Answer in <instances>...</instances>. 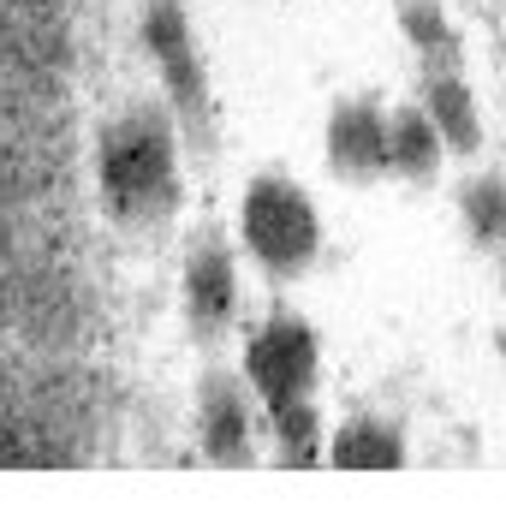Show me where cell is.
<instances>
[{
  "mask_svg": "<svg viewBox=\"0 0 506 512\" xmlns=\"http://www.w3.org/2000/svg\"><path fill=\"white\" fill-rule=\"evenodd\" d=\"M435 161H441V131L429 114H393L387 120V167L393 173L423 179V173H435Z\"/></svg>",
  "mask_w": 506,
  "mask_h": 512,
  "instance_id": "cell-9",
  "label": "cell"
},
{
  "mask_svg": "<svg viewBox=\"0 0 506 512\" xmlns=\"http://www.w3.org/2000/svg\"><path fill=\"white\" fill-rule=\"evenodd\" d=\"M405 30H411V42H417V48H429V54H441V60L453 54V30L441 24V12H435V6L411 0V6H405Z\"/></svg>",
  "mask_w": 506,
  "mask_h": 512,
  "instance_id": "cell-13",
  "label": "cell"
},
{
  "mask_svg": "<svg viewBox=\"0 0 506 512\" xmlns=\"http://www.w3.org/2000/svg\"><path fill=\"white\" fill-rule=\"evenodd\" d=\"M328 161L346 173V179H370L387 167V120L376 108L352 102L328 120Z\"/></svg>",
  "mask_w": 506,
  "mask_h": 512,
  "instance_id": "cell-4",
  "label": "cell"
},
{
  "mask_svg": "<svg viewBox=\"0 0 506 512\" xmlns=\"http://www.w3.org/2000/svg\"><path fill=\"white\" fill-rule=\"evenodd\" d=\"M459 209H465V227H471L477 245L506 251V185L501 179H471L459 191Z\"/></svg>",
  "mask_w": 506,
  "mask_h": 512,
  "instance_id": "cell-11",
  "label": "cell"
},
{
  "mask_svg": "<svg viewBox=\"0 0 506 512\" xmlns=\"http://www.w3.org/2000/svg\"><path fill=\"white\" fill-rule=\"evenodd\" d=\"M203 447H209V459H221V465L251 459L245 405H239V387L227 382V376H215V382L203 387Z\"/></svg>",
  "mask_w": 506,
  "mask_h": 512,
  "instance_id": "cell-6",
  "label": "cell"
},
{
  "mask_svg": "<svg viewBox=\"0 0 506 512\" xmlns=\"http://www.w3.org/2000/svg\"><path fill=\"white\" fill-rule=\"evenodd\" d=\"M149 48L161 54V66H167L179 102H197V60H191V36H185L179 6H155V12H149Z\"/></svg>",
  "mask_w": 506,
  "mask_h": 512,
  "instance_id": "cell-10",
  "label": "cell"
},
{
  "mask_svg": "<svg viewBox=\"0 0 506 512\" xmlns=\"http://www.w3.org/2000/svg\"><path fill=\"white\" fill-rule=\"evenodd\" d=\"M102 191L120 221H155L173 203V137L161 114H131L102 143Z\"/></svg>",
  "mask_w": 506,
  "mask_h": 512,
  "instance_id": "cell-1",
  "label": "cell"
},
{
  "mask_svg": "<svg viewBox=\"0 0 506 512\" xmlns=\"http://www.w3.org/2000/svg\"><path fill=\"white\" fill-rule=\"evenodd\" d=\"M429 120H435V131H441V143H447V149H459V155H477V143H483L477 102H471V90H465L453 72L429 78Z\"/></svg>",
  "mask_w": 506,
  "mask_h": 512,
  "instance_id": "cell-8",
  "label": "cell"
},
{
  "mask_svg": "<svg viewBox=\"0 0 506 512\" xmlns=\"http://www.w3.org/2000/svg\"><path fill=\"white\" fill-rule=\"evenodd\" d=\"M274 435L286 447L292 465H310L322 453V435H316V411L304 399H274Z\"/></svg>",
  "mask_w": 506,
  "mask_h": 512,
  "instance_id": "cell-12",
  "label": "cell"
},
{
  "mask_svg": "<svg viewBox=\"0 0 506 512\" xmlns=\"http://www.w3.org/2000/svg\"><path fill=\"white\" fill-rule=\"evenodd\" d=\"M334 465H346V471H393V465H405V441H399L393 423L358 417V423H346L334 435Z\"/></svg>",
  "mask_w": 506,
  "mask_h": 512,
  "instance_id": "cell-7",
  "label": "cell"
},
{
  "mask_svg": "<svg viewBox=\"0 0 506 512\" xmlns=\"http://www.w3.org/2000/svg\"><path fill=\"white\" fill-rule=\"evenodd\" d=\"M185 298H191V316H197L203 328H221V322L233 316L239 280H233V262H227L221 245H203V251L191 256V268H185Z\"/></svg>",
  "mask_w": 506,
  "mask_h": 512,
  "instance_id": "cell-5",
  "label": "cell"
},
{
  "mask_svg": "<svg viewBox=\"0 0 506 512\" xmlns=\"http://www.w3.org/2000/svg\"><path fill=\"white\" fill-rule=\"evenodd\" d=\"M251 387L274 405V399H304L316 382V334L292 316H274L268 328H256L251 352H245Z\"/></svg>",
  "mask_w": 506,
  "mask_h": 512,
  "instance_id": "cell-3",
  "label": "cell"
},
{
  "mask_svg": "<svg viewBox=\"0 0 506 512\" xmlns=\"http://www.w3.org/2000/svg\"><path fill=\"white\" fill-rule=\"evenodd\" d=\"M245 245L280 274H298L316 256V209L292 179H256L245 191Z\"/></svg>",
  "mask_w": 506,
  "mask_h": 512,
  "instance_id": "cell-2",
  "label": "cell"
}]
</instances>
